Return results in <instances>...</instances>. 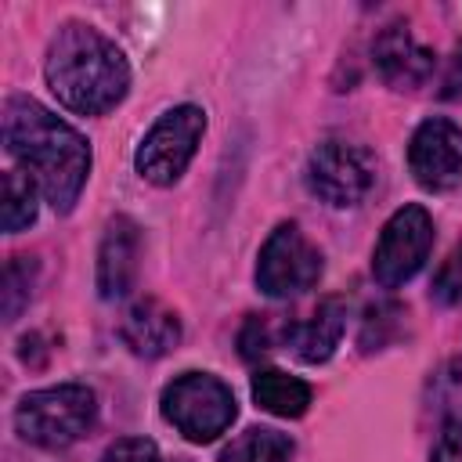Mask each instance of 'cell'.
Segmentation results:
<instances>
[{
  "mask_svg": "<svg viewBox=\"0 0 462 462\" xmlns=\"http://www.w3.org/2000/svg\"><path fill=\"white\" fill-rule=\"evenodd\" d=\"M4 148L58 213L76 206L90 177V144L79 130L43 108L36 97L11 94L4 101Z\"/></svg>",
  "mask_w": 462,
  "mask_h": 462,
  "instance_id": "1",
  "label": "cell"
},
{
  "mask_svg": "<svg viewBox=\"0 0 462 462\" xmlns=\"http://www.w3.org/2000/svg\"><path fill=\"white\" fill-rule=\"evenodd\" d=\"M43 76L51 94L79 116H105L130 90L123 51L87 22H65L47 47Z\"/></svg>",
  "mask_w": 462,
  "mask_h": 462,
  "instance_id": "2",
  "label": "cell"
},
{
  "mask_svg": "<svg viewBox=\"0 0 462 462\" xmlns=\"http://www.w3.org/2000/svg\"><path fill=\"white\" fill-rule=\"evenodd\" d=\"M97 422V397L83 383H58L32 390L14 408V430L22 440L58 451L83 440Z\"/></svg>",
  "mask_w": 462,
  "mask_h": 462,
  "instance_id": "3",
  "label": "cell"
},
{
  "mask_svg": "<svg viewBox=\"0 0 462 462\" xmlns=\"http://www.w3.org/2000/svg\"><path fill=\"white\" fill-rule=\"evenodd\" d=\"M235 393L209 372H184L162 390V419L191 444L217 440L235 422Z\"/></svg>",
  "mask_w": 462,
  "mask_h": 462,
  "instance_id": "4",
  "label": "cell"
},
{
  "mask_svg": "<svg viewBox=\"0 0 462 462\" xmlns=\"http://www.w3.org/2000/svg\"><path fill=\"white\" fill-rule=\"evenodd\" d=\"M202 134H206V112L199 105L166 108L141 137V144L134 152V170L141 173V180H148L155 188L177 184L180 173L188 170V162L195 159Z\"/></svg>",
  "mask_w": 462,
  "mask_h": 462,
  "instance_id": "5",
  "label": "cell"
},
{
  "mask_svg": "<svg viewBox=\"0 0 462 462\" xmlns=\"http://www.w3.org/2000/svg\"><path fill=\"white\" fill-rule=\"evenodd\" d=\"M307 188L325 206H357L375 188V155L357 141L328 137L307 155Z\"/></svg>",
  "mask_w": 462,
  "mask_h": 462,
  "instance_id": "6",
  "label": "cell"
},
{
  "mask_svg": "<svg viewBox=\"0 0 462 462\" xmlns=\"http://www.w3.org/2000/svg\"><path fill=\"white\" fill-rule=\"evenodd\" d=\"M321 253L300 231V224H278L256 256V289L271 300H289L318 285Z\"/></svg>",
  "mask_w": 462,
  "mask_h": 462,
  "instance_id": "7",
  "label": "cell"
},
{
  "mask_svg": "<svg viewBox=\"0 0 462 462\" xmlns=\"http://www.w3.org/2000/svg\"><path fill=\"white\" fill-rule=\"evenodd\" d=\"M433 249V220L422 206H401L379 231L372 249V274L383 289L411 282Z\"/></svg>",
  "mask_w": 462,
  "mask_h": 462,
  "instance_id": "8",
  "label": "cell"
},
{
  "mask_svg": "<svg viewBox=\"0 0 462 462\" xmlns=\"http://www.w3.org/2000/svg\"><path fill=\"white\" fill-rule=\"evenodd\" d=\"M408 170L426 191L462 184V130L451 119H426L408 141Z\"/></svg>",
  "mask_w": 462,
  "mask_h": 462,
  "instance_id": "9",
  "label": "cell"
},
{
  "mask_svg": "<svg viewBox=\"0 0 462 462\" xmlns=\"http://www.w3.org/2000/svg\"><path fill=\"white\" fill-rule=\"evenodd\" d=\"M141 274V227L134 217L119 213L105 224L97 245V292L101 300H123L134 292Z\"/></svg>",
  "mask_w": 462,
  "mask_h": 462,
  "instance_id": "10",
  "label": "cell"
},
{
  "mask_svg": "<svg viewBox=\"0 0 462 462\" xmlns=\"http://www.w3.org/2000/svg\"><path fill=\"white\" fill-rule=\"evenodd\" d=\"M372 61H375V72L383 76V83L393 87V90H415V87H422L433 76V65H437L433 51L422 47L411 36V29L401 25V22L386 25L375 36Z\"/></svg>",
  "mask_w": 462,
  "mask_h": 462,
  "instance_id": "11",
  "label": "cell"
},
{
  "mask_svg": "<svg viewBox=\"0 0 462 462\" xmlns=\"http://www.w3.org/2000/svg\"><path fill=\"white\" fill-rule=\"evenodd\" d=\"M119 339L137 357H162L180 343V318L159 296H141L119 321Z\"/></svg>",
  "mask_w": 462,
  "mask_h": 462,
  "instance_id": "12",
  "label": "cell"
},
{
  "mask_svg": "<svg viewBox=\"0 0 462 462\" xmlns=\"http://www.w3.org/2000/svg\"><path fill=\"white\" fill-rule=\"evenodd\" d=\"M346 328V307L343 300H325L318 303V310L307 321H289L282 328V343L303 361V365H321L332 357V350L339 346Z\"/></svg>",
  "mask_w": 462,
  "mask_h": 462,
  "instance_id": "13",
  "label": "cell"
},
{
  "mask_svg": "<svg viewBox=\"0 0 462 462\" xmlns=\"http://www.w3.org/2000/svg\"><path fill=\"white\" fill-rule=\"evenodd\" d=\"M253 401L278 419H300L310 408V386L289 372L263 368L253 379Z\"/></svg>",
  "mask_w": 462,
  "mask_h": 462,
  "instance_id": "14",
  "label": "cell"
},
{
  "mask_svg": "<svg viewBox=\"0 0 462 462\" xmlns=\"http://www.w3.org/2000/svg\"><path fill=\"white\" fill-rule=\"evenodd\" d=\"M217 462H292V440L278 430H263L253 426L245 433H238Z\"/></svg>",
  "mask_w": 462,
  "mask_h": 462,
  "instance_id": "15",
  "label": "cell"
},
{
  "mask_svg": "<svg viewBox=\"0 0 462 462\" xmlns=\"http://www.w3.org/2000/svg\"><path fill=\"white\" fill-rule=\"evenodd\" d=\"M0 220L7 235H18L22 227H29L36 220V184L32 177H25L22 170H7L4 173V206H0Z\"/></svg>",
  "mask_w": 462,
  "mask_h": 462,
  "instance_id": "16",
  "label": "cell"
},
{
  "mask_svg": "<svg viewBox=\"0 0 462 462\" xmlns=\"http://www.w3.org/2000/svg\"><path fill=\"white\" fill-rule=\"evenodd\" d=\"M32 285H36V260L32 256H11L4 267V289H0L4 321H14L22 314V307L32 296Z\"/></svg>",
  "mask_w": 462,
  "mask_h": 462,
  "instance_id": "17",
  "label": "cell"
},
{
  "mask_svg": "<svg viewBox=\"0 0 462 462\" xmlns=\"http://www.w3.org/2000/svg\"><path fill=\"white\" fill-rule=\"evenodd\" d=\"M433 300L437 303H462V242L448 253V260L440 263V271L433 274Z\"/></svg>",
  "mask_w": 462,
  "mask_h": 462,
  "instance_id": "18",
  "label": "cell"
},
{
  "mask_svg": "<svg viewBox=\"0 0 462 462\" xmlns=\"http://www.w3.org/2000/svg\"><path fill=\"white\" fill-rule=\"evenodd\" d=\"M101 462H162L155 440L148 437H119L116 444L105 448Z\"/></svg>",
  "mask_w": 462,
  "mask_h": 462,
  "instance_id": "19",
  "label": "cell"
},
{
  "mask_svg": "<svg viewBox=\"0 0 462 462\" xmlns=\"http://www.w3.org/2000/svg\"><path fill=\"white\" fill-rule=\"evenodd\" d=\"M238 346H242V357H263L271 346H278V336H274V328H271V318H249L245 321V328H242V336H238Z\"/></svg>",
  "mask_w": 462,
  "mask_h": 462,
  "instance_id": "20",
  "label": "cell"
},
{
  "mask_svg": "<svg viewBox=\"0 0 462 462\" xmlns=\"http://www.w3.org/2000/svg\"><path fill=\"white\" fill-rule=\"evenodd\" d=\"M430 462H462V419H448L440 426Z\"/></svg>",
  "mask_w": 462,
  "mask_h": 462,
  "instance_id": "21",
  "label": "cell"
}]
</instances>
